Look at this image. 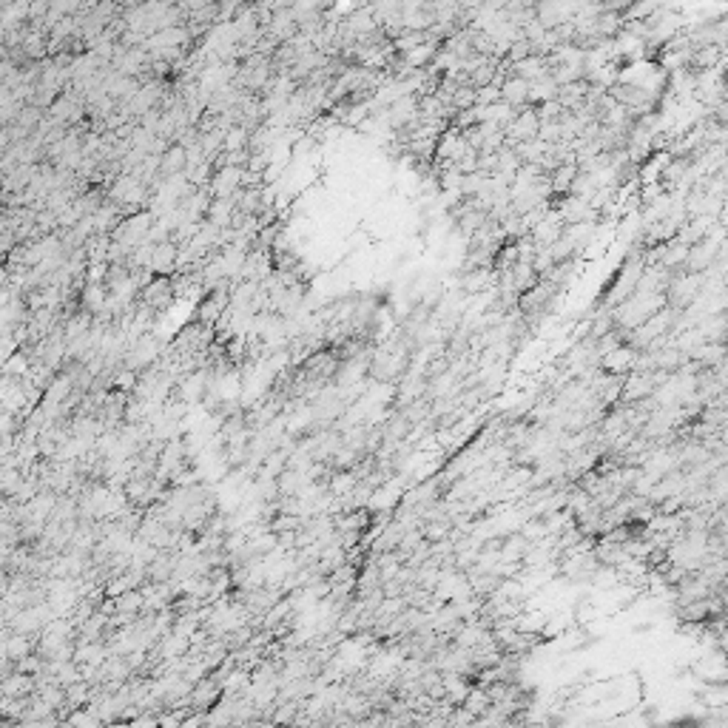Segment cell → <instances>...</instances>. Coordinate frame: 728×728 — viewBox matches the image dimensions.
Returning <instances> with one entry per match:
<instances>
[{
	"instance_id": "3957f363",
	"label": "cell",
	"mask_w": 728,
	"mask_h": 728,
	"mask_svg": "<svg viewBox=\"0 0 728 728\" xmlns=\"http://www.w3.org/2000/svg\"><path fill=\"white\" fill-rule=\"evenodd\" d=\"M509 544H513V546H521V544H527V538H509ZM521 552H527V549H506V558L521 555Z\"/></svg>"
},
{
	"instance_id": "6da1fadb",
	"label": "cell",
	"mask_w": 728,
	"mask_h": 728,
	"mask_svg": "<svg viewBox=\"0 0 728 728\" xmlns=\"http://www.w3.org/2000/svg\"><path fill=\"white\" fill-rule=\"evenodd\" d=\"M529 89H532V83L529 80H524V77H518V75H513V77H506L503 80V86H501V100L503 103H509V106H524L527 100H529Z\"/></svg>"
},
{
	"instance_id": "7a4b0ae2",
	"label": "cell",
	"mask_w": 728,
	"mask_h": 728,
	"mask_svg": "<svg viewBox=\"0 0 728 728\" xmlns=\"http://www.w3.org/2000/svg\"><path fill=\"white\" fill-rule=\"evenodd\" d=\"M185 149L182 145H171V149L165 151V157H163V163H160V171L163 174H180L182 171V165H185Z\"/></svg>"
}]
</instances>
